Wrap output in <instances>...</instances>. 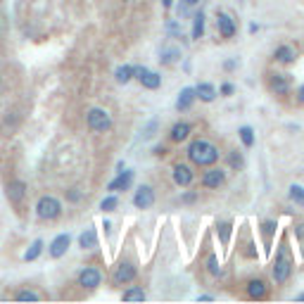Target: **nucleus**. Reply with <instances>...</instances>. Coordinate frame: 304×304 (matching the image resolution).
<instances>
[{
  "mask_svg": "<svg viewBox=\"0 0 304 304\" xmlns=\"http://www.w3.org/2000/svg\"><path fill=\"white\" fill-rule=\"evenodd\" d=\"M169 34H173L176 38H181V27L176 24V21H171V24H169Z\"/></svg>",
  "mask_w": 304,
  "mask_h": 304,
  "instance_id": "f704fd0d",
  "label": "nucleus"
},
{
  "mask_svg": "<svg viewBox=\"0 0 304 304\" xmlns=\"http://www.w3.org/2000/svg\"><path fill=\"white\" fill-rule=\"evenodd\" d=\"M86 124H88L90 131L95 133H105L112 129V117L107 110H100V107H93V110H88V114H86Z\"/></svg>",
  "mask_w": 304,
  "mask_h": 304,
  "instance_id": "7ed1b4c3",
  "label": "nucleus"
},
{
  "mask_svg": "<svg viewBox=\"0 0 304 304\" xmlns=\"http://www.w3.org/2000/svg\"><path fill=\"white\" fill-rule=\"evenodd\" d=\"M200 0H186V7H193V5H197Z\"/></svg>",
  "mask_w": 304,
  "mask_h": 304,
  "instance_id": "a19ab883",
  "label": "nucleus"
},
{
  "mask_svg": "<svg viewBox=\"0 0 304 304\" xmlns=\"http://www.w3.org/2000/svg\"><path fill=\"white\" fill-rule=\"evenodd\" d=\"M233 83H223V86H221V93H223V95H233Z\"/></svg>",
  "mask_w": 304,
  "mask_h": 304,
  "instance_id": "e433bc0d",
  "label": "nucleus"
},
{
  "mask_svg": "<svg viewBox=\"0 0 304 304\" xmlns=\"http://www.w3.org/2000/svg\"><path fill=\"white\" fill-rule=\"evenodd\" d=\"M131 181H133V171H119V176L107 186V190H112V193H117V190H129Z\"/></svg>",
  "mask_w": 304,
  "mask_h": 304,
  "instance_id": "dca6fc26",
  "label": "nucleus"
},
{
  "mask_svg": "<svg viewBox=\"0 0 304 304\" xmlns=\"http://www.w3.org/2000/svg\"><path fill=\"white\" fill-rule=\"evenodd\" d=\"M228 164L233 166V169H242V157L238 152H231V155H228Z\"/></svg>",
  "mask_w": 304,
  "mask_h": 304,
  "instance_id": "2f4dec72",
  "label": "nucleus"
},
{
  "mask_svg": "<svg viewBox=\"0 0 304 304\" xmlns=\"http://www.w3.org/2000/svg\"><path fill=\"white\" fill-rule=\"evenodd\" d=\"M273 57H276V62H281V64H292L297 60V53H295V48H290V45H281V48H276Z\"/></svg>",
  "mask_w": 304,
  "mask_h": 304,
  "instance_id": "6ab92c4d",
  "label": "nucleus"
},
{
  "mask_svg": "<svg viewBox=\"0 0 304 304\" xmlns=\"http://www.w3.org/2000/svg\"><path fill=\"white\" fill-rule=\"evenodd\" d=\"M216 27H219V34L223 36V38H233L235 36V21L228 17V14L219 12V17H216Z\"/></svg>",
  "mask_w": 304,
  "mask_h": 304,
  "instance_id": "4468645a",
  "label": "nucleus"
},
{
  "mask_svg": "<svg viewBox=\"0 0 304 304\" xmlns=\"http://www.w3.org/2000/svg\"><path fill=\"white\" fill-rule=\"evenodd\" d=\"M171 176H173V183L181 186V188H188L195 181V173H193V169H190L188 164H173Z\"/></svg>",
  "mask_w": 304,
  "mask_h": 304,
  "instance_id": "6e6552de",
  "label": "nucleus"
},
{
  "mask_svg": "<svg viewBox=\"0 0 304 304\" xmlns=\"http://www.w3.org/2000/svg\"><path fill=\"white\" fill-rule=\"evenodd\" d=\"M264 238H266V242H269V238L273 235V231H276V221H264Z\"/></svg>",
  "mask_w": 304,
  "mask_h": 304,
  "instance_id": "72a5a7b5",
  "label": "nucleus"
},
{
  "mask_svg": "<svg viewBox=\"0 0 304 304\" xmlns=\"http://www.w3.org/2000/svg\"><path fill=\"white\" fill-rule=\"evenodd\" d=\"M223 181H226V171L223 169H207L202 173V186L209 188V190H216L219 186H223Z\"/></svg>",
  "mask_w": 304,
  "mask_h": 304,
  "instance_id": "9d476101",
  "label": "nucleus"
},
{
  "mask_svg": "<svg viewBox=\"0 0 304 304\" xmlns=\"http://www.w3.org/2000/svg\"><path fill=\"white\" fill-rule=\"evenodd\" d=\"M297 100H299V105H304V83L297 88Z\"/></svg>",
  "mask_w": 304,
  "mask_h": 304,
  "instance_id": "4c0bfd02",
  "label": "nucleus"
},
{
  "mask_svg": "<svg viewBox=\"0 0 304 304\" xmlns=\"http://www.w3.org/2000/svg\"><path fill=\"white\" fill-rule=\"evenodd\" d=\"M290 200L295 205H302L304 207V188L302 186H290Z\"/></svg>",
  "mask_w": 304,
  "mask_h": 304,
  "instance_id": "cd10ccee",
  "label": "nucleus"
},
{
  "mask_svg": "<svg viewBox=\"0 0 304 304\" xmlns=\"http://www.w3.org/2000/svg\"><path fill=\"white\" fill-rule=\"evenodd\" d=\"M271 273H273V281H276L278 285L288 283V278H290V273H292V264H290V259H288V255H285V249H278Z\"/></svg>",
  "mask_w": 304,
  "mask_h": 304,
  "instance_id": "20e7f679",
  "label": "nucleus"
},
{
  "mask_svg": "<svg viewBox=\"0 0 304 304\" xmlns=\"http://www.w3.org/2000/svg\"><path fill=\"white\" fill-rule=\"evenodd\" d=\"M190 131H193V126L188 124V121H179V124L171 126V133H169V138H171L173 143H183V140L190 136Z\"/></svg>",
  "mask_w": 304,
  "mask_h": 304,
  "instance_id": "2eb2a0df",
  "label": "nucleus"
},
{
  "mask_svg": "<svg viewBox=\"0 0 304 304\" xmlns=\"http://www.w3.org/2000/svg\"><path fill=\"white\" fill-rule=\"evenodd\" d=\"M100 283H103V273H100L95 266H86V269L79 273V285L86 288V290H95Z\"/></svg>",
  "mask_w": 304,
  "mask_h": 304,
  "instance_id": "39448f33",
  "label": "nucleus"
},
{
  "mask_svg": "<svg viewBox=\"0 0 304 304\" xmlns=\"http://www.w3.org/2000/svg\"><path fill=\"white\" fill-rule=\"evenodd\" d=\"M14 299H17V302H38L41 297H38V292H34V290H19Z\"/></svg>",
  "mask_w": 304,
  "mask_h": 304,
  "instance_id": "bb28decb",
  "label": "nucleus"
},
{
  "mask_svg": "<svg viewBox=\"0 0 304 304\" xmlns=\"http://www.w3.org/2000/svg\"><path fill=\"white\" fill-rule=\"evenodd\" d=\"M79 247H83V249L97 247V235H95V231H93V228H86V231L79 235Z\"/></svg>",
  "mask_w": 304,
  "mask_h": 304,
  "instance_id": "412c9836",
  "label": "nucleus"
},
{
  "mask_svg": "<svg viewBox=\"0 0 304 304\" xmlns=\"http://www.w3.org/2000/svg\"><path fill=\"white\" fill-rule=\"evenodd\" d=\"M207 269H209V273H212V276H221V266H219V262H216L214 255L207 259Z\"/></svg>",
  "mask_w": 304,
  "mask_h": 304,
  "instance_id": "7c9ffc66",
  "label": "nucleus"
},
{
  "mask_svg": "<svg viewBox=\"0 0 304 304\" xmlns=\"http://www.w3.org/2000/svg\"><path fill=\"white\" fill-rule=\"evenodd\" d=\"M162 3H164V7H171L173 5V0H162Z\"/></svg>",
  "mask_w": 304,
  "mask_h": 304,
  "instance_id": "79ce46f5",
  "label": "nucleus"
},
{
  "mask_svg": "<svg viewBox=\"0 0 304 304\" xmlns=\"http://www.w3.org/2000/svg\"><path fill=\"white\" fill-rule=\"evenodd\" d=\"M223 67H226V69H233V67H235V60H228V62L223 64Z\"/></svg>",
  "mask_w": 304,
  "mask_h": 304,
  "instance_id": "ea45409f",
  "label": "nucleus"
},
{
  "mask_svg": "<svg viewBox=\"0 0 304 304\" xmlns=\"http://www.w3.org/2000/svg\"><path fill=\"white\" fill-rule=\"evenodd\" d=\"M202 34H205V14L197 12L193 17V41L202 38Z\"/></svg>",
  "mask_w": 304,
  "mask_h": 304,
  "instance_id": "4be33fe9",
  "label": "nucleus"
},
{
  "mask_svg": "<svg viewBox=\"0 0 304 304\" xmlns=\"http://www.w3.org/2000/svg\"><path fill=\"white\" fill-rule=\"evenodd\" d=\"M195 97H197L195 88H183V90H181V95H179V100H176V110H179V112L190 110L193 103H195Z\"/></svg>",
  "mask_w": 304,
  "mask_h": 304,
  "instance_id": "f3484780",
  "label": "nucleus"
},
{
  "mask_svg": "<svg viewBox=\"0 0 304 304\" xmlns=\"http://www.w3.org/2000/svg\"><path fill=\"white\" fill-rule=\"evenodd\" d=\"M60 214H62V202L53 195H43L36 202V216L41 221H55V219H60Z\"/></svg>",
  "mask_w": 304,
  "mask_h": 304,
  "instance_id": "f03ea898",
  "label": "nucleus"
},
{
  "mask_svg": "<svg viewBox=\"0 0 304 304\" xmlns=\"http://www.w3.org/2000/svg\"><path fill=\"white\" fill-rule=\"evenodd\" d=\"M124 299H126V302H143V299H145V290H140V288H131V290L124 292Z\"/></svg>",
  "mask_w": 304,
  "mask_h": 304,
  "instance_id": "a878e982",
  "label": "nucleus"
},
{
  "mask_svg": "<svg viewBox=\"0 0 304 304\" xmlns=\"http://www.w3.org/2000/svg\"><path fill=\"white\" fill-rule=\"evenodd\" d=\"M136 76H138V81L143 83L145 88H150V90H155V88H159V86H162V76H159L157 71L145 69V67L136 69Z\"/></svg>",
  "mask_w": 304,
  "mask_h": 304,
  "instance_id": "ddd939ff",
  "label": "nucleus"
},
{
  "mask_svg": "<svg viewBox=\"0 0 304 304\" xmlns=\"http://www.w3.org/2000/svg\"><path fill=\"white\" fill-rule=\"evenodd\" d=\"M67 200H69V202H79V200H81V193H79V190H69V193H67Z\"/></svg>",
  "mask_w": 304,
  "mask_h": 304,
  "instance_id": "c9c22d12",
  "label": "nucleus"
},
{
  "mask_svg": "<svg viewBox=\"0 0 304 304\" xmlns=\"http://www.w3.org/2000/svg\"><path fill=\"white\" fill-rule=\"evenodd\" d=\"M5 195H7V200L12 202V205H19L21 200H24V195H27V183L24 181H10L5 188Z\"/></svg>",
  "mask_w": 304,
  "mask_h": 304,
  "instance_id": "9b49d317",
  "label": "nucleus"
},
{
  "mask_svg": "<svg viewBox=\"0 0 304 304\" xmlns=\"http://www.w3.org/2000/svg\"><path fill=\"white\" fill-rule=\"evenodd\" d=\"M216 228H219V233H221V242L226 245L228 238H231V223H219Z\"/></svg>",
  "mask_w": 304,
  "mask_h": 304,
  "instance_id": "473e14b6",
  "label": "nucleus"
},
{
  "mask_svg": "<svg viewBox=\"0 0 304 304\" xmlns=\"http://www.w3.org/2000/svg\"><path fill=\"white\" fill-rule=\"evenodd\" d=\"M69 245H71V235L69 233H60L55 238V240L50 242V257L53 259H60V257H64L67 255V249H69Z\"/></svg>",
  "mask_w": 304,
  "mask_h": 304,
  "instance_id": "1a4fd4ad",
  "label": "nucleus"
},
{
  "mask_svg": "<svg viewBox=\"0 0 304 304\" xmlns=\"http://www.w3.org/2000/svg\"><path fill=\"white\" fill-rule=\"evenodd\" d=\"M136 273H138V271H136V266H133V264L121 262L117 269H114V276H112V281H114L117 285H126V283H131V281H136Z\"/></svg>",
  "mask_w": 304,
  "mask_h": 304,
  "instance_id": "423d86ee",
  "label": "nucleus"
},
{
  "mask_svg": "<svg viewBox=\"0 0 304 304\" xmlns=\"http://www.w3.org/2000/svg\"><path fill=\"white\" fill-rule=\"evenodd\" d=\"M155 205V190L150 186H140L133 195V207L136 209H150Z\"/></svg>",
  "mask_w": 304,
  "mask_h": 304,
  "instance_id": "0eeeda50",
  "label": "nucleus"
},
{
  "mask_svg": "<svg viewBox=\"0 0 304 304\" xmlns=\"http://www.w3.org/2000/svg\"><path fill=\"white\" fill-rule=\"evenodd\" d=\"M179 50H162V57H159V60H162V62L164 64H171L173 60H179Z\"/></svg>",
  "mask_w": 304,
  "mask_h": 304,
  "instance_id": "c756f323",
  "label": "nucleus"
},
{
  "mask_svg": "<svg viewBox=\"0 0 304 304\" xmlns=\"http://www.w3.org/2000/svg\"><path fill=\"white\" fill-rule=\"evenodd\" d=\"M195 197H197L195 193H186L183 195V202H195Z\"/></svg>",
  "mask_w": 304,
  "mask_h": 304,
  "instance_id": "58836bf2",
  "label": "nucleus"
},
{
  "mask_svg": "<svg viewBox=\"0 0 304 304\" xmlns=\"http://www.w3.org/2000/svg\"><path fill=\"white\" fill-rule=\"evenodd\" d=\"M247 297L249 299H264L266 297V283L262 278H252L247 283Z\"/></svg>",
  "mask_w": 304,
  "mask_h": 304,
  "instance_id": "a211bd4d",
  "label": "nucleus"
},
{
  "mask_svg": "<svg viewBox=\"0 0 304 304\" xmlns=\"http://www.w3.org/2000/svg\"><path fill=\"white\" fill-rule=\"evenodd\" d=\"M269 90L273 95H288V93H290V81H288V76L285 74H271Z\"/></svg>",
  "mask_w": 304,
  "mask_h": 304,
  "instance_id": "f8f14e48",
  "label": "nucleus"
},
{
  "mask_svg": "<svg viewBox=\"0 0 304 304\" xmlns=\"http://www.w3.org/2000/svg\"><path fill=\"white\" fill-rule=\"evenodd\" d=\"M41 252H43V240H34V242H31V247L27 249L24 259H27V262H34V259H38Z\"/></svg>",
  "mask_w": 304,
  "mask_h": 304,
  "instance_id": "b1692460",
  "label": "nucleus"
},
{
  "mask_svg": "<svg viewBox=\"0 0 304 304\" xmlns=\"http://www.w3.org/2000/svg\"><path fill=\"white\" fill-rule=\"evenodd\" d=\"M238 133H240V140H242V145H245V147H252V145H255V131H252L249 126H242Z\"/></svg>",
  "mask_w": 304,
  "mask_h": 304,
  "instance_id": "393cba45",
  "label": "nucleus"
},
{
  "mask_svg": "<svg viewBox=\"0 0 304 304\" xmlns=\"http://www.w3.org/2000/svg\"><path fill=\"white\" fill-rule=\"evenodd\" d=\"M188 157L197 166H212L219 162V147L212 145V143L205 138H197L188 145Z\"/></svg>",
  "mask_w": 304,
  "mask_h": 304,
  "instance_id": "f257e3e1",
  "label": "nucleus"
},
{
  "mask_svg": "<svg viewBox=\"0 0 304 304\" xmlns=\"http://www.w3.org/2000/svg\"><path fill=\"white\" fill-rule=\"evenodd\" d=\"M136 76V67H131V64H124V67H119L117 69V81L119 83H129Z\"/></svg>",
  "mask_w": 304,
  "mask_h": 304,
  "instance_id": "5701e85b",
  "label": "nucleus"
},
{
  "mask_svg": "<svg viewBox=\"0 0 304 304\" xmlns=\"http://www.w3.org/2000/svg\"><path fill=\"white\" fill-rule=\"evenodd\" d=\"M117 207H119V200L114 195H107V197L100 202V209H103V212H114Z\"/></svg>",
  "mask_w": 304,
  "mask_h": 304,
  "instance_id": "c85d7f7f",
  "label": "nucleus"
},
{
  "mask_svg": "<svg viewBox=\"0 0 304 304\" xmlns=\"http://www.w3.org/2000/svg\"><path fill=\"white\" fill-rule=\"evenodd\" d=\"M0 88H3V83H0Z\"/></svg>",
  "mask_w": 304,
  "mask_h": 304,
  "instance_id": "37998d69",
  "label": "nucleus"
},
{
  "mask_svg": "<svg viewBox=\"0 0 304 304\" xmlns=\"http://www.w3.org/2000/svg\"><path fill=\"white\" fill-rule=\"evenodd\" d=\"M195 93H197V97H200L202 103H214L216 100V88L212 83H197V86H195Z\"/></svg>",
  "mask_w": 304,
  "mask_h": 304,
  "instance_id": "aec40b11",
  "label": "nucleus"
}]
</instances>
